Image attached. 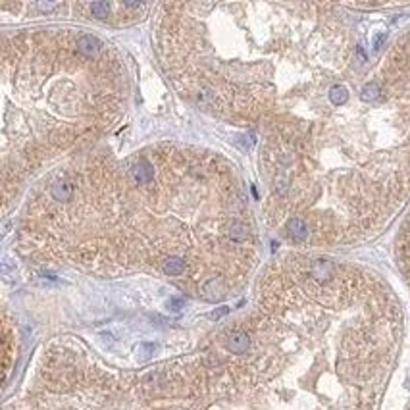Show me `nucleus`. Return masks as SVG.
Here are the masks:
<instances>
[{
  "label": "nucleus",
  "mask_w": 410,
  "mask_h": 410,
  "mask_svg": "<svg viewBox=\"0 0 410 410\" xmlns=\"http://www.w3.org/2000/svg\"><path fill=\"white\" fill-rule=\"evenodd\" d=\"M287 233L295 241H304L308 237V225L302 218H291L287 221Z\"/></svg>",
  "instance_id": "nucleus-4"
},
{
  "label": "nucleus",
  "mask_w": 410,
  "mask_h": 410,
  "mask_svg": "<svg viewBox=\"0 0 410 410\" xmlns=\"http://www.w3.org/2000/svg\"><path fill=\"white\" fill-rule=\"evenodd\" d=\"M251 335L244 332V330H233L231 333H228V337L223 341V345L228 348L231 355H244V353H249V348H251Z\"/></svg>",
  "instance_id": "nucleus-1"
},
{
  "label": "nucleus",
  "mask_w": 410,
  "mask_h": 410,
  "mask_svg": "<svg viewBox=\"0 0 410 410\" xmlns=\"http://www.w3.org/2000/svg\"><path fill=\"white\" fill-rule=\"evenodd\" d=\"M247 235H249V231H247V225H244V223H241V221H235V223H231V231H229V237H231L233 241L241 243V241H244V239H247Z\"/></svg>",
  "instance_id": "nucleus-9"
},
{
  "label": "nucleus",
  "mask_w": 410,
  "mask_h": 410,
  "mask_svg": "<svg viewBox=\"0 0 410 410\" xmlns=\"http://www.w3.org/2000/svg\"><path fill=\"white\" fill-rule=\"evenodd\" d=\"M39 8L43 10V12H50V10H54V8H56V4H45V2H40Z\"/></svg>",
  "instance_id": "nucleus-13"
},
{
  "label": "nucleus",
  "mask_w": 410,
  "mask_h": 410,
  "mask_svg": "<svg viewBox=\"0 0 410 410\" xmlns=\"http://www.w3.org/2000/svg\"><path fill=\"white\" fill-rule=\"evenodd\" d=\"M185 268H187V266H185V260L179 258V256H170V258H166L164 264H162L164 274L170 277L183 276V274H185Z\"/></svg>",
  "instance_id": "nucleus-5"
},
{
  "label": "nucleus",
  "mask_w": 410,
  "mask_h": 410,
  "mask_svg": "<svg viewBox=\"0 0 410 410\" xmlns=\"http://www.w3.org/2000/svg\"><path fill=\"white\" fill-rule=\"evenodd\" d=\"M168 306L172 308V310H181L183 300L181 299H170V300H168Z\"/></svg>",
  "instance_id": "nucleus-11"
},
{
  "label": "nucleus",
  "mask_w": 410,
  "mask_h": 410,
  "mask_svg": "<svg viewBox=\"0 0 410 410\" xmlns=\"http://www.w3.org/2000/svg\"><path fill=\"white\" fill-rule=\"evenodd\" d=\"M100 47H102V43H100V39L95 37V35H83V37H79V40H77V50L85 56L96 54V52L100 50Z\"/></svg>",
  "instance_id": "nucleus-3"
},
{
  "label": "nucleus",
  "mask_w": 410,
  "mask_h": 410,
  "mask_svg": "<svg viewBox=\"0 0 410 410\" xmlns=\"http://www.w3.org/2000/svg\"><path fill=\"white\" fill-rule=\"evenodd\" d=\"M383 40H385V33H381V35H378V37H376V40H374V48H376V50H379V47L383 45Z\"/></svg>",
  "instance_id": "nucleus-12"
},
{
  "label": "nucleus",
  "mask_w": 410,
  "mask_h": 410,
  "mask_svg": "<svg viewBox=\"0 0 410 410\" xmlns=\"http://www.w3.org/2000/svg\"><path fill=\"white\" fill-rule=\"evenodd\" d=\"M52 197L56 200H70L73 197V185L70 181H66V179L54 183L52 185Z\"/></svg>",
  "instance_id": "nucleus-6"
},
{
  "label": "nucleus",
  "mask_w": 410,
  "mask_h": 410,
  "mask_svg": "<svg viewBox=\"0 0 410 410\" xmlns=\"http://www.w3.org/2000/svg\"><path fill=\"white\" fill-rule=\"evenodd\" d=\"M228 312H229V308H228V306H223V308H220V310H218V312H214V314H212V318H220V316L228 314Z\"/></svg>",
  "instance_id": "nucleus-14"
},
{
  "label": "nucleus",
  "mask_w": 410,
  "mask_h": 410,
  "mask_svg": "<svg viewBox=\"0 0 410 410\" xmlns=\"http://www.w3.org/2000/svg\"><path fill=\"white\" fill-rule=\"evenodd\" d=\"M330 100H332L333 106H343L347 104L348 100V91L343 85H333L330 89Z\"/></svg>",
  "instance_id": "nucleus-8"
},
{
  "label": "nucleus",
  "mask_w": 410,
  "mask_h": 410,
  "mask_svg": "<svg viewBox=\"0 0 410 410\" xmlns=\"http://www.w3.org/2000/svg\"><path fill=\"white\" fill-rule=\"evenodd\" d=\"M379 95H381V87H379V83L376 81H370V83H366L362 87V93H360V98H362L364 102H374V100H378Z\"/></svg>",
  "instance_id": "nucleus-7"
},
{
  "label": "nucleus",
  "mask_w": 410,
  "mask_h": 410,
  "mask_svg": "<svg viewBox=\"0 0 410 410\" xmlns=\"http://www.w3.org/2000/svg\"><path fill=\"white\" fill-rule=\"evenodd\" d=\"M131 175H133L135 183L145 185V183H150L154 179V168L147 160H139L133 166V170H131Z\"/></svg>",
  "instance_id": "nucleus-2"
},
{
  "label": "nucleus",
  "mask_w": 410,
  "mask_h": 410,
  "mask_svg": "<svg viewBox=\"0 0 410 410\" xmlns=\"http://www.w3.org/2000/svg\"><path fill=\"white\" fill-rule=\"evenodd\" d=\"M91 14L96 19H104V17H108V14H110V4L108 2H95L91 6Z\"/></svg>",
  "instance_id": "nucleus-10"
}]
</instances>
